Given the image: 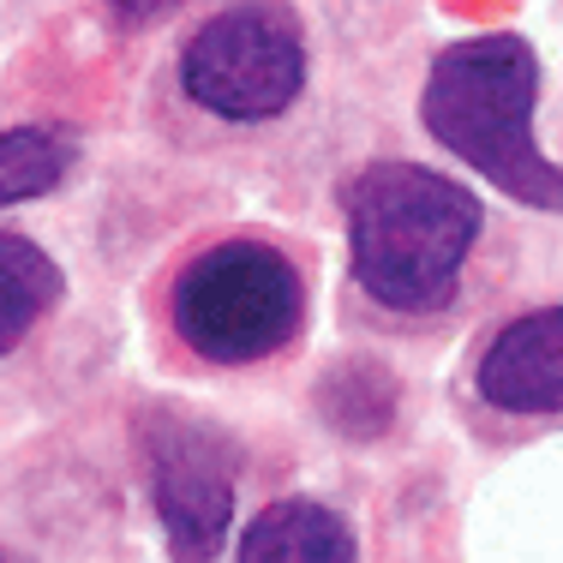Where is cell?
<instances>
[{"instance_id":"obj_1","label":"cell","mask_w":563,"mask_h":563,"mask_svg":"<svg viewBox=\"0 0 563 563\" xmlns=\"http://www.w3.org/2000/svg\"><path fill=\"white\" fill-rule=\"evenodd\" d=\"M540 60L521 36L455 43L426 73V132L533 210H563V168L533 139Z\"/></svg>"},{"instance_id":"obj_2","label":"cell","mask_w":563,"mask_h":563,"mask_svg":"<svg viewBox=\"0 0 563 563\" xmlns=\"http://www.w3.org/2000/svg\"><path fill=\"white\" fill-rule=\"evenodd\" d=\"M479 222L474 192L413 163H378L347 186L354 276L390 312H432L450 300Z\"/></svg>"},{"instance_id":"obj_3","label":"cell","mask_w":563,"mask_h":563,"mask_svg":"<svg viewBox=\"0 0 563 563\" xmlns=\"http://www.w3.org/2000/svg\"><path fill=\"white\" fill-rule=\"evenodd\" d=\"M306 318L300 271L264 240H222L174 282V330L217 366L271 360Z\"/></svg>"},{"instance_id":"obj_4","label":"cell","mask_w":563,"mask_h":563,"mask_svg":"<svg viewBox=\"0 0 563 563\" xmlns=\"http://www.w3.org/2000/svg\"><path fill=\"white\" fill-rule=\"evenodd\" d=\"M180 85L192 102L228 120H271L306 85L300 24L276 0H240L217 12L180 55Z\"/></svg>"},{"instance_id":"obj_5","label":"cell","mask_w":563,"mask_h":563,"mask_svg":"<svg viewBox=\"0 0 563 563\" xmlns=\"http://www.w3.org/2000/svg\"><path fill=\"white\" fill-rule=\"evenodd\" d=\"M151 455V504L163 516L174 563H210L234 521V467L210 426L180 408H156L144 426Z\"/></svg>"},{"instance_id":"obj_6","label":"cell","mask_w":563,"mask_h":563,"mask_svg":"<svg viewBox=\"0 0 563 563\" xmlns=\"http://www.w3.org/2000/svg\"><path fill=\"white\" fill-rule=\"evenodd\" d=\"M474 390L504 413H563V306L504 324L474 366Z\"/></svg>"},{"instance_id":"obj_7","label":"cell","mask_w":563,"mask_h":563,"mask_svg":"<svg viewBox=\"0 0 563 563\" xmlns=\"http://www.w3.org/2000/svg\"><path fill=\"white\" fill-rule=\"evenodd\" d=\"M240 563H354V533L336 509L312 498H282L252 516Z\"/></svg>"},{"instance_id":"obj_8","label":"cell","mask_w":563,"mask_h":563,"mask_svg":"<svg viewBox=\"0 0 563 563\" xmlns=\"http://www.w3.org/2000/svg\"><path fill=\"white\" fill-rule=\"evenodd\" d=\"M60 300V271L31 246V240L7 234L0 240V347L24 342V330Z\"/></svg>"},{"instance_id":"obj_9","label":"cell","mask_w":563,"mask_h":563,"mask_svg":"<svg viewBox=\"0 0 563 563\" xmlns=\"http://www.w3.org/2000/svg\"><path fill=\"white\" fill-rule=\"evenodd\" d=\"M73 163V151H66V139L43 126H12L7 139H0V198L7 205H24V198L48 192V186L66 174Z\"/></svg>"},{"instance_id":"obj_10","label":"cell","mask_w":563,"mask_h":563,"mask_svg":"<svg viewBox=\"0 0 563 563\" xmlns=\"http://www.w3.org/2000/svg\"><path fill=\"white\" fill-rule=\"evenodd\" d=\"M120 19H156V12H168L174 0H109Z\"/></svg>"}]
</instances>
